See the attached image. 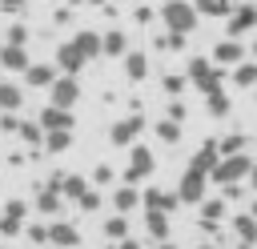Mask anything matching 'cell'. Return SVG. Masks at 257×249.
<instances>
[{"instance_id":"obj_37","label":"cell","mask_w":257,"mask_h":249,"mask_svg":"<svg viewBox=\"0 0 257 249\" xmlns=\"http://www.w3.org/2000/svg\"><path fill=\"white\" fill-rule=\"evenodd\" d=\"M185 84H189V76H177V72H169V76L161 80V88H165V92H169L173 100H177V96L185 92Z\"/></svg>"},{"instance_id":"obj_48","label":"cell","mask_w":257,"mask_h":249,"mask_svg":"<svg viewBox=\"0 0 257 249\" xmlns=\"http://www.w3.org/2000/svg\"><path fill=\"white\" fill-rule=\"evenodd\" d=\"M157 249H177V245H173V241H161V245H157Z\"/></svg>"},{"instance_id":"obj_19","label":"cell","mask_w":257,"mask_h":249,"mask_svg":"<svg viewBox=\"0 0 257 249\" xmlns=\"http://www.w3.org/2000/svg\"><path fill=\"white\" fill-rule=\"evenodd\" d=\"M137 205H145L141 201V193L133 189V185H120V189H112V213H120V217H128Z\"/></svg>"},{"instance_id":"obj_26","label":"cell","mask_w":257,"mask_h":249,"mask_svg":"<svg viewBox=\"0 0 257 249\" xmlns=\"http://www.w3.org/2000/svg\"><path fill=\"white\" fill-rule=\"evenodd\" d=\"M124 76H128L133 84H141V80L149 76V56H145V52H128V56H124Z\"/></svg>"},{"instance_id":"obj_1","label":"cell","mask_w":257,"mask_h":249,"mask_svg":"<svg viewBox=\"0 0 257 249\" xmlns=\"http://www.w3.org/2000/svg\"><path fill=\"white\" fill-rule=\"evenodd\" d=\"M157 16L165 20V28H169L173 36H189V32L197 28V20H201L197 8H193V0H165Z\"/></svg>"},{"instance_id":"obj_3","label":"cell","mask_w":257,"mask_h":249,"mask_svg":"<svg viewBox=\"0 0 257 249\" xmlns=\"http://www.w3.org/2000/svg\"><path fill=\"white\" fill-rule=\"evenodd\" d=\"M177 201L181 205H201L205 197H209V173H201V169H193V165H185V173H181V181H177Z\"/></svg>"},{"instance_id":"obj_27","label":"cell","mask_w":257,"mask_h":249,"mask_svg":"<svg viewBox=\"0 0 257 249\" xmlns=\"http://www.w3.org/2000/svg\"><path fill=\"white\" fill-rule=\"evenodd\" d=\"M104 56H128V36L120 28H108L104 32Z\"/></svg>"},{"instance_id":"obj_43","label":"cell","mask_w":257,"mask_h":249,"mask_svg":"<svg viewBox=\"0 0 257 249\" xmlns=\"http://www.w3.org/2000/svg\"><path fill=\"white\" fill-rule=\"evenodd\" d=\"M185 116H189V108H185L181 100H173V104H169V120H177V125H181Z\"/></svg>"},{"instance_id":"obj_34","label":"cell","mask_w":257,"mask_h":249,"mask_svg":"<svg viewBox=\"0 0 257 249\" xmlns=\"http://www.w3.org/2000/svg\"><path fill=\"white\" fill-rule=\"evenodd\" d=\"M72 149V133H44V153H68Z\"/></svg>"},{"instance_id":"obj_36","label":"cell","mask_w":257,"mask_h":249,"mask_svg":"<svg viewBox=\"0 0 257 249\" xmlns=\"http://www.w3.org/2000/svg\"><path fill=\"white\" fill-rule=\"evenodd\" d=\"M28 36H32V32H28V24H20V20H16V24H8L4 44H20V48H24V44H28Z\"/></svg>"},{"instance_id":"obj_6","label":"cell","mask_w":257,"mask_h":249,"mask_svg":"<svg viewBox=\"0 0 257 249\" xmlns=\"http://www.w3.org/2000/svg\"><path fill=\"white\" fill-rule=\"evenodd\" d=\"M141 133H145V116H141V112H133V116H120V120H112V129H108V141H112L116 149H133Z\"/></svg>"},{"instance_id":"obj_23","label":"cell","mask_w":257,"mask_h":249,"mask_svg":"<svg viewBox=\"0 0 257 249\" xmlns=\"http://www.w3.org/2000/svg\"><path fill=\"white\" fill-rule=\"evenodd\" d=\"M24 104V88L16 80H0V112H20Z\"/></svg>"},{"instance_id":"obj_8","label":"cell","mask_w":257,"mask_h":249,"mask_svg":"<svg viewBox=\"0 0 257 249\" xmlns=\"http://www.w3.org/2000/svg\"><path fill=\"white\" fill-rule=\"evenodd\" d=\"M48 104L72 112V104H80V76H56V84L48 88Z\"/></svg>"},{"instance_id":"obj_33","label":"cell","mask_w":257,"mask_h":249,"mask_svg":"<svg viewBox=\"0 0 257 249\" xmlns=\"http://www.w3.org/2000/svg\"><path fill=\"white\" fill-rule=\"evenodd\" d=\"M16 137H20L24 145H44V129H40L36 120H20V129H16Z\"/></svg>"},{"instance_id":"obj_31","label":"cell","mask_w":257,"mask_h":249,"mask_svg":"<svg viewBox=\"0 0 257 249\" xmlns=\"http://www.w3.org/2000/svg\"><path fill=\"white\" fill-rule=\"evenodd\" d=\"M193 8H197V16H229L233 12L229 0H193Z\"/></svg>"},{"instance_id":"obj_40","label":"cell","mask_w":257,"mask_h":249,"mask_svg":"<svg viewBox=\"0 0 257 249\" xmlns=\"http://www.w3.org/2000/svg\"><path fill=\"white\" fill-rule=\"evenodd\" d=\"M24 233H28V241H32V245H48V225H28Z\"/></svg>"},{"instance_id":"obj_46","label":"cell","mask_w":257,"mask_h":249,"mask_svg":"<svg viewBox=\"0 0 257 249\" xmlns=\"http://www.w3.org/2000/svg\"><path fill=\"white\" fill-rule=\"evenodd\" d=\"M80 4H92V8H108V0H80Z\"/></svg>"},{"instance_id":"obj_28","label":"cell","mask_w":257,"mask_h":249,"mask_svg":"<svg viewBox=\"0 0 257 249\" xmlns=\"http://www.w3.org/2000/svg\"><path fill=\"white\" fill-rule=\"evenodd\" d=\"M104 237H108V241H116V245H120V241H128V217L112 213V217L104 221Z\"/></svg>"},{"instance_id":"obj_16","label":"cell","mask_w":257,"mask_h":249,"mask_svg":"<svg viewBox=\"0 0 257 249\" xmlns=\"http://www.w3.org/2000/svg\"><path fill=\"white\" fill-rule=\"evenodd\" d=\"M72 44L80 48V56H84V60L104 56V36H100V32H92V28H80V32L72 36Z\"/></svg>"},{"instance_id":"obj_41","label":"cell","mask_w":257,"mask_h":249,"mask_svg":"<svg viewBox=\"0 0 257 249\" xmlns=\"http://www.w3.org/2000/svg\"><path fill=\"white\" fill-rule=\"evenodd\" d=\"M28 8V0H0V12H8V16H20Z\"/></svg>"},{"instance_id":"obj_15","label":"cell","mask_w":257,"mask_h":249,"mask_svg":"<svg viewBox=\"0 0 257 249\" xmlns=\"http://www.w3.org/2000/svg\"><path fill=\"white\" fill-rule=\"evenodd\" d=\"M52 189H60L64 201H80V197L88 193V181H84L80 173H64V177H52Z\"/></svg>"},{"instance_id":"obj_12","label":"cell","mask_w":257,"mask_h":249,"mask_svg":"<svg viewBox=\"0 0 257 249\" xmlns=\"http://www.w3.org/2000/svg\"><path fill=\"white\" fill-rule=\"evenodd\" d=\"M84 64H88V60L80 56V48H76L72 40H64V44L56 48V68H60V76H76Z\"/></svg>"},{"instance_id":"obj_29","label":"cell","mask_w":257,"mask_h":249,"mask_svg":"<svg viewBox=\"0 0 257 249\" xmlns=\"http://www.w3.org/2000/svg\"><path fill=\"white\" fill-rule=\"evenodd\" d=\"M233 84H237V88H253V84H257V60H241V64L233 68Z\"/></svg>"},{"instance_id":"obj_4","label":"cell","mask_w":257,"mask_h":249,"mask_svg":"<svg viewBox=\"0 0 257 249\" xmlns=\"http://www.w3.org/2000/svg\"><path fill=\"white\" fill-rule=\"evenodd\" d=\"M253 165H257V161H249L245 153H237V157H221V165L213 169V177H209V181H217L221 189H229V185H241V181H249Z\"/></svg>"},{"instance_id":"obj_20","label":"cell","mask_w":257,"mask_h":249,"mask_svg":"<svg viewBox=\"0 0 257 249\" xmlns=\"http://www.w3.org/2000/svg\"><path fill=\"white\" fill-rule=\"evenodd\" d=\"M221 217H225V197H205L201 201V229H217L221 225Z\"/></svg>"},{"instance_id":"obj_11","label":"cell","mask_w":257,"mask_h":249,"mask_svg":"<svg viewBox=\"0 0 257 249\" xmlns=\"http://www.w3.org/2000/svg\"><path fill=\"white\" fill-rule=\"evenodd\" d=\"M48 245L56 249H76L80 245V229L72 221H48Z\"/></svg>"},{"instance_id":"obj_49","label":"cell","mask_w":257,"mask_h":249,"mask_svg":"<svg viewBox=\"0 0 257 249\" xmlns=\"http://www.w3.org/2000/svg\"><path fill=\"white\" fill-rule=\"evenodd\" d=\"M249 213H253V217H257V201H253V205H249Z\"/></svg>"},{"instance_id":"obj_51","label":"cell","mask_w":257,"mask_h":249,"mask_svg":"<svg viewBox=\"0 0 257 249\" xmlns=\"http://www.w3.org/2000/svg\"><path fill=\"white\" fill-rule=\"evenodd\" d=\"M237 249H253V245H237Z\"/></svg>"},{"instance_id":"obj_18","label":"cell","mask_w":257,"mask_h":249,"mask_svg":"<svg viewBox=\"0 0 257 249\" xmlns=\"http://www.w3.org/2000/svg\"><path fill=\"white\" fill-rule=\"evenodd\" d=\"M141 201H145V209H153V213H173V209L181 205L177 193H169V189H145Z\"/></svg>"},{"instance_id":"obj_14","label":"cell","mask_w":257,"mask_h":249,"mask_svg":"<svg viewBox=\"0 0 257 249\" xmlns=\"http://www.w3.org/2000/svg\"><path fill=\"white\" fill-rule=\"evenodd\" d=\"M209 60H213L217 68H221V64H229V68H237V64L245 60V44H241V40H221V44L213 48V56H209Z\"/></svg>"},{"instance_id":"obj_35","label":"cell","mask_w":257,"mask_h":249,"mask_svg":"<svg viewBox=\"0 0 257 249\" xmlns=\"http://www.w3.org/2000/svg\"><path fill=\"white\" fill-rule=\"evenodd\" d=\"M217 145H221V157H237V153H245V137H241V133H225Z\"/></svg>"},{"instance_id":"obj_24","label":"cell","mask_w":257,"mask_h":249,"mask_svg":"<svg viewBox=\"0 0 257 249\" xmlns=\"http://www.w3.org/2000/svg\"><path fill=\"white\" fill-rule=\"evenodd\" d=\"M56 76H60V72H56L52 64H36V60H32V68L24 72V80H28L32 88H52V84H56Z\"/></svg>"},{"instance_id":"obj_45","label":"cell","mask_w":257,"mask_h":249,"mask_svg":"<svg viewBox=\"0 0 257 249\" xmlns=\"http://www.w3.org/2000/svg\"><path fill=\"white\" fill-rule=\"evenodd\" d=\"M116 249H145V245H141V241H137V237H128V241H120V245H116Z\"/></svg>"},{"instance_id":"obj_47","label":"cell","mask_w":257,"mask_h":249,"mask_svg":"<svg viewBox=\"0 0 257 249\" xmlns=\"http://www.w3.org/2000/svg\"><path fill=\"white\" fill-rule=\"evenodd\" d=\"M249 189L257 193V165H253V173H249Z\"/></svg>"},{"instance_id":"obj_13","label":"cell","mask_w":257,"mask_h":249,"mask_svg":"<svg viewBox=\"0 0 257 249\" xmlns=\"http://www.w3.org/2000/svg\"><path fill=\"white\" fill-rule=\"evenodd\" d=\"M0 68H4V72H28V68H32L28 48H20V44H0Z\"/></svg>"},{"instance_id":"obj_52","label":"cell","mask_w":257,"mask_h":249,"mask_svg":"<svg viewBox=\"0 0 257 249\" xmlns=\"http://www.w3.org/2000/svg\"><path fill=\"white\" fill-rule=\"evenodd\" d=\"M253 52H257V40H253Z\"/></svg>"},{"instance_id":"obj_21","label":"cell","mask_w":257,"mask_h":249,"mask_svg":"<svg viewBox=\"0 0 257 249\" xmlns=\"http://www.w3.org/2000/svg\"><path fill=\"white\" fill-rule=\"evenodd\" d=\"M145 233L161 245V241H169V233H173V225H169V213H153V209H145Z\"/></svg>"},{"instance_id":"obj_30","label":"cell","mask_w":257,"mask_h":249,"mask_svg":"<svg viewBox=\"0 0 257 249\" xmlns=\"http://www.w3.org/2000/svg\"><path fill=\"white\" fill-rule=\"evenodd\" d=\"M205 108H209V116H217V120H225V116L233 112V100H229L225 92H213V96H205Z\"/></svg>"},{"instance_id":"obj_5","label":"cell","mask_w":257,"mask_h":249,"mask_svg":"<svg viewBox=\"0 0 257 249\" xmlns=\"http://www.w3.org/2000/svg\"><path fill=\"white\" fill-rule=\"evenodd\" d=\"M157 169V157H153V149H145V145H133L128 149V169H124V185H141L149 173Z\"/></svg>"},{"instance_id":"obj_2","label":"cell","mask_w":257,"mask_h":249,"mask_svg":"<svg viewBox=\"0 0 257 249\" xmlns=\"http://www.w3.org/2000/svg\"><path fill=\"white\" fill-rule=\"evenodd\" d=\"M185 72H189V84H193L197 92H205V96L221 92V68H217L209 56H193Z\"/></svg>"},{"instance_id":"obj_32","label":"cell","mask_w":257,"mask_h":249,"mask_svg":"<svg viewBox=\"0 0 257 249\" xmlns=\"http://www.w3.org/2000/svg\"><path fill=\"white\" fill-rule=\"evenodd\" d=\"M153 133H157V141H165V145H177V141H181V125H177V120H169V116H165V120H157V125H153Z\"/></svg>"},{"instance_id":"obj_10","label":"cell","mask_w":257,"mask_h":249,"mask_svg":"<svg viewBox=\"0 0 257 249\" xmlns=\"http://www.w3.org/2000/svg\"><path fill=\"white\" fill-rule=\"evenodd\" d=\"M36 125L44 129V133H72V112L68 108H56V104H44L40 108V116H36Z\"/></svg>"},{"instance_id":"obj_25","label":"cell","mask_w":257,"mask_h":249,"mask_svg":"<svg viewBox=\"0 0 257 249\" xmlns=\"http://www.w3.org/2000/svg\"><path fill=\"white\" fill-rule=\"evenodd\" d=\"M60 201H64V197H60V189L44 185V189L36 193V213H40V217H56V213H60Z\"/></svg>"},{"instance_id":"obj_50","label":"cell","mask_w":257,"mask_h":249,"mask_svg":"<svg viewBox=\"0 0 257 249\" xmlns=\"http://www.w3.org/2000/svg\"><path fill=\"white\" fill-rule=\"evenodd\" d=\"M197 249H221V245H197Z\"/></svg>"},{"instance_id":"obj_17","label":"cell","mask_w":257,"mask_h":249,"mask_svg":"<svg viewBox=\"0 0 257 249\" xmlns=\"http://www.w3.org/2000/svg\"><path fill=\"white\" fill-rule=\"evenodd\" d=\"M189 165H193V169H201V173H209V177H213V169H217V165H221V145H217V141H205V145H201V149H197V153H193V161H189Z\"/></svg>"},{"instance_id":"obj_22","label":"cell","mask_w":257,"mask_h":249,"mask_svg":"<svg viewBox=\"0 0 257 249\" xmlns=\"http://www.w3.org/2000/svg\"><path fill=\"white\" fill-rule=\"evenodd\" d=\"M233 233H237V245H257V217L253 213H237L233 217Z\"/></svg>"},{"instance_id":"obj_38","label":"cell","mask_w":257,"mask_h":249,"mask_svg":"<svg viewBox=\"0 0 257 249\" xmlns=\"http://www.w3.org/2000/svg\"><path fill=\"white\" fill-rule=\"evenodd\" d=\"M157 48H169V52H181V48H185V36H173V32H165V36H157Z\"/></svg>"},{"instance_id":"obj_42","label":"cell","mask_w":257,"mask_h":249,"mask_svg":"<svg viewBox=\"0 0 257 249\" xmlns=\"http://www.w3.org/2000/svg\"><path fill=\"white\" fill-rule=\"evenodd\" d=\"M92 181H96V185H112V169H108V165H96V169H92Z\"/></svg>"},{"instance_id":"obj_44","label":"cell","mask_w":257,"mask_h":249,"mask_svg":"<svg viewBox=\"0 0 257 249\" xmlns=\"http://www.w3.org/2000/svg\"><path fill=\"white\" fill-rule=\"evenodd\" d=\"M133 16H137V24H153V12H149V8H137Z\"/></svg>"},{"instance_id":"obj_7","label":"cell","mask_w":257,"mask_h":249,"mask_svg":"<svg viewBox=\"0 0 257 249\" xmlns=\"http://www.w3.org/2000/svg\"><path fill=\"white\" fill-rule=\"evenodd\" d=\"M225 28H229V40H241L245 32H253L257 28V4H249V0L233 4V12L225 16Z\"/></svg>"},{"instance_id":"obj_39","label":"cell","mask_w":257,"mask_h":249,"mask_svg":"<svg viewBox=\"0 0 257 249\" xmlns=\"http://www.w3.org/2000/svg\"><path fill=\"white\" fill-rule=\"evenodd\" d=\"M76 205H80L84 213H96V209H100V193H96V189H88V193H84V197H80Z\"/></svg>"},{"instance_id":"obj_9","label":"cell","mask_w":257,"mask_h":249,"mask_svg":"<svg viewBox=\"0 0 257 249\" xmlns=\"http://www.w3.org/2000/svg\"><path fill=\"white\" fill-rule=\"evenodd\" d=\"M24 221H28V205L12 197L4 205V213H0V237H20L24 233Z\"/></svg>"}]
</instances>
